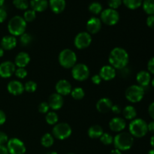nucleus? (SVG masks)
<instances>
[{"label": "nucleus", "instance_id": "1", "mask_svg": "<svg viewBox=\"0 0 154 154\" xmlns=\"http://www.w3.org/2000/svg\"><path fill=\"white\" fill-rule=\"evenodd\" d=\"M129 54L122 48H115L111 51L109 55V63L112 67L117 69H123L129 63Z\"/></svg>", "mask_w": 154, "mask_h": 154}, {"label": "nucleus", "instance_id": "2", "mask_svg": "<svg viewBox=\"0 0 154 154\" xmlns=\"http://www.w3.org/2000/svg\"><path fill=\"white\" fill-rule=\"evenodd\" d=\"M129 133L135 138H142L148 132L147 123L143 119L135 118L131 121L129 126Z\"/></svg>", "mask_w": 154, "mask_h": 154}, {"label": "nucleus", "instance_id": "3", "mask_svg": "<svg viewBox=\"0 0 154 154\" xmlns=\"http://www.w3.org/2000/svg\"><path fill=\"white\" fill-rule=\"evenodd\" d=\"M26 22L20 16H14L9 20L8 24V32L13 36L21 35L25 32Z\"/></svg>", "mask_w": 154, "mask_h": 154}, {"label": "nucleus", "instance_id": "4", "mask_svg": "<svg viewBox=\"0 0 154 154\" xmlns=\"http://www.w3.org/2000/svg\"><path fill=\"white\" fill-rule=\"evenodd\" d=\"M114 144L117 150H128L134 144L133 136L128 132H120L114 138Z\"/></svg>", "mask_w": 154, "mask_h": 154}, {"label": "nucleus", "instance_id": "5", "mask_svg": "<svg viewBox=\"0 0 154 154\" xmlns=\"http://www.w3.org/2000/svg\"><path fill=\"white\" fill-rule=\"evenodd\" d=\"M60 64L66 69L73 68L76 65L77 56L73 51L70 49H64L60 52L59 55Z\"/></svg>", "mask_w": 154, "mask_h": 154}, {"label": "nucleus", "instance_id": "6", "mask_svg": "<svg viewBox=\"0 0 154 154\" xmlns=\"http://www.w3.org/2000/svg\"><path fill=\"white\" fill-rule=\"evenodd\" d=\"M144 87L139 85H132L128 87L125 93L126 99L132 103L139 102L142 100L144 96Z\"/></svg>", "mask_w": 154, "mask_h": 154}, {"label": "nucleus", "instance_id": "7", "mask_svg": "<svg viewBox=\"0 0 154 154\" xmlns=\"http://www.w3.org/2000/svg\"><path fill=\"white\" fill-rule=\"evenodd\" d=\"M72 128L68 123H57L53 128V135L55 138L60 140H64L72 135Z\"/></svg>", "mask_w": 154, "mask_h": 154}, {"label": "nucleus", "instance_id": "8", "mask_svg": "<svg viewBox=\"0 0 154 154\" xmlns=\"http://www.w3.org/2000/svg\"><path fill=\"white\" fill-rule=\"evenodd\" d=\"M101 20L104 23L108 26H114L120 20V15L116 10L108 8L101 13Z\"/></svg>", "mask_w": 154, "mask_h": 154}, {"label": "nucleus", "instance_id": "9", "mask_svg": "<svg viewBox=\"0 0 154 154\" xmlns=\"http://www.w3.org/2000/svg\"><path fill=\"white\" fill-rule=\"evenodd\" d=\"M72 75L75 80L78 81H84L88 78L90 75V70L85 64L79 63L73 66Z\"/></svg>", "mask_w": 154, "mask_h": 154}, {"label": "nucleus", "instance_id": "10", "mask_svg": "<svg viewBox=\"0 0 154 154\" xmlns=\"http://www.w3.org/2000/svg\"><path fill=\"white\" fill-rule=\"evenodd\" d=\"M7 148L10 154H24L26 153V147L21 140L13 138L8 140Z\"/></svg>", "mask_w": 154, "mask_h": 154}, {"label": "nucleus", "instance_id": "11", "mask_svg": "<svg viewBox=\"0 0 154 154\" xmlns=\"http://www.w3.org/2000/svg\"><path fill=\"white\" fill-rule=\"evenodd\" d=\"M92 42V37L90 34L87 32H82L78 33L75 38V46L78 49H85L88 48Z\"/></svg>", "mask_w": 154, "mask_h": 154}, {"label": "nucleus", "instance_id": "12", "mask_svg": "<svg viewBox=\"0 0 154 154\" xmlns=\"http://www.w3.org/2000/svg\"><path fill=\"white\" fill-rule=\"evenodd\" d=\"M16 71V66L11 61L3 62L0 64V77L3 78H10Z\"/></svg>", "mask_w": 154, "mask_h": 154}, {"label": "nucleus", "instance_id": "13", "mask_svg": "<svg viewBox=\"0 0 154 154\" xmlns=\"http://www.w3.org/2000/svg\"><path fill=\"white\" fill-rule=\"evenodd\" d=\"M63 103H64V101H63V96L58 93H54L51 95L48 99V105L50 108L55 111L60 109L63 107Z\"/></svg>", "mask_w": 154, "mask_h": 154}, {"label": "nucleus", "instance_id": "14", "mask_svg": "<svg viewBox=\"0 0 154 154\" xmlns=\"http://www.w3.org/2000/svg\"><path fill=\"white\" fill-rule=\"evenodd\" d=\"M57 93L63 96H67L72 92V85L66 80H60L56 84Z\"/></svg>", "mask_w": 154, "mask_h": 154}, {"label": "nucleus", "instance_id": "15", "mask_svg": "<svg viewBox=\"0 0 154 154\" xmlns=\"http://www.w3.org/2000/svg\"><path fill=\"white\" fill-rule=\"evenodd\" d=\"M99 76L104 81H111L116 76V70L111 66H104L100 69Z\"/></svg>", "mask_w": 154, "mask_h": 154}, {"label": "nucleus", "instance_id": "16", "mask_svg": "<svg viewBox=\"0 0 154 154\" xmlns=\"http://www.w3.org/2000/svg\"><path fill=\"white\" fill-rule=\"evenodd\" d=\"M8 91L14 96H18L23 93L24 86L18 81H11L8 84Z\"/></svg>", "mask_w": 154, "mask_h": 154}, {"label": "nucleus", "instance_id": "17", "mask_svg": "<svg viewBox=\"0 0 154 154\" xmlns=\"http://www.w3.org/2000/svg\"><path fill=\"white\" fill-rule=\"evenodd\" d=\"M102 28V21L97 17H91L87 23V29L91 34H96Z\"/></svg>", "mask_w": 154, "mask_h": 154}, {"label": "nucleus", "instance_id": "18", "mask_svg": "<svg viewBox=\"0 0 154 154\" xmlns=\"http://www.w3.org/2000/svg\"><path fill=\"white\" fill-rule=\"evenodd\" d=\"M112 106V102L108 98H102V99H99L96 103V108H97L98 111L102 113V114H105V113L111 111Z\"/></svg>", "mask_w": 154, "mask_h": 154}, {"label": "nucleus", "instance_id": "19", "mask_svg": "<svg viewBox=\"0 0 154 154\" xmlns=\"http://www.w3.org/2000/svg\"><path fill=\"white\" fill-rule=\"evenodd\" d=\"M126 121L123 118L114 117L110 121L109 127L114 132H121L126 128Z\"/></svg>", "mask_w": 154, "mask_h": 154}, {"label": "nucleus", "instance_id": "20", "mask_svg": "<svg viewBox=\"0 0 154 154\" xmlns=\"http://www.w3.org/2000/svg\"><path fill=\"white\" fill-rule=\"evenodd\" d=\"M17 45V39L13 35H6L2 38L1 48L5 51L14 49Z\"/></svg>", "mask_w": 154, "mask_h": 154}, {"label": "nucleus", "instance_id": "21", "mask_svg": "<svg viewBox=\"0 0 154 154\" xmlns=\"http://www.w3.org/2000/svg\"><path fill=\"white\" fill-rule=\"evenodd\" d=\"M136 81L141 87H147L151 81L150 73H149L147 71H141L137 74Z\"/></svg>", "mask_w": 154, "mask_h": 154}, {"label": "nucleus", "instance_id": "22", "mask_svg": "<svg viewBox=\"0 0 154 154\" xmlns=\"http://www.w3.org/2000/svg\"><path fill=\"white\" fill-rule=\"evenodd\" d=\"M30 62V57L27 53L20 52L15 57L14 64L18 68H25Z\"/></svg>", "mask_w": 154, "mask_h": 154}, {"label": "nucleus", "instance_id": "23", "mask_svg": "<svg viewBox=\"0 0 154 154\" xmlns=\"http://www.w3.org/2000/svg\"><path fill=\"white\" fill-rule=\"evenodd\" d=\"M50 7L54 13L60 14L64 11L66 8L65 0H50Z\"/></svg>", "mask_w": 154, "mask_h": 154}, {"label": "nucleus", "instance_id": "24", "mask_svg": "<svg viewBox=\"0 0 154 154\" xmlns=\"http://www.w3.org/2000/svg\"><path fill=\"white\" fill-rule=\"evenodd\" d=\"M30 6L34 11L42 12L48 8V2L47 0H31Z\"/></svg>", "mask_w": 154, "mask_h": 154}, {"label": "nucleus", "instance_id": "25", "mask_svg": "<svg viewBox=\"0 0 154 154\" xmlns=\"http://www.w3.org/2000/svg\"><path fill=\"white\" fill-rule=\"evenodd\" d=\"M103 133V129L99 125H93L88 129V135L91 138H100Z\"/></svg>", "mask_w": 154, "mask_h": 154}, {"label": "nucleus", "instance_id": "26", "mask_svg": "<svg viewBox=\"0 0 154 154\" xmlns=\"http://www.w3.org/2000/svg\"><path fill=\"white\" fill-rule=\"evenodd\" d=\"M123 114L126 120H134L137 116V111L132 105H128L123 109Z\"/></svg>", "mask_w": 154, "mask_h": 154}, {"label": "nucleus", "instance_id": "27", "mask_svg": "<svg viewBox=\"0 0 154 154\" xmlns=\"http://www.w3.org/2000/svg\"><path fill=\"white\" fill-rule=\"evenodd\" d=\"M123 2L126 8L135 10L142 5L143 0H123Z\"/></svg>", "mask_w": 154, "mask_h": 154}, {"label": "nucleus", "instance_id": "28", "mask_svg": "<svg viewBox=\"0 0 154 154\" xmlns=\"http://www.w3.org/2000/svg\"><path fill=\"white\" fill-rule=\"evenodd\" d=\"M143 9L149 15H154V0H144Z\"/></svg>", "mask_w": 154, "mask_h": 154}, {"label": "nucleus", "instance_id": "29", "mask_svg": "<svg viewBox=\"0 0 154 154\" xmlns=\"http://www.w3.org/2000/svg\"><path fill=\"white\" fill-rule=\"evenodd\" d=\"M54 139L52 135L50 133H46L42 136L41 143L45 147H50L54 144Z\"/></svg>", "mask_w": 154, "mask_h": 154}, {"label": "nucleus", "instance_id": "30", "mask_svg": "<svg viewBox=\"0 0 154 154\" xmlns=\"http://www.w3.org/2000/svg\"><path fill=\"white\" fill-rule=\"evenodd\" d=\"M102 10V6L100 3L97 2H92L91 4L89 5V11L91 12L93 14H99L101 13Z\"/></svg>", "mask_w": 154, "mask_h": 154}, {"label": "nucleus", "instance_id": "31", "mask_svg": "<svg viewBox=\"0 0 154 154\" xmlns=\"http://www.w3.org/2000/svg\"><path fill=\"white\" fill-rule=\"evenodd\" d=\"M72 96L76 100H81L84 97V91L81 87H76L71 92Z\"/></svg>", "mask_w": 154, "mask_h": 154}, {"label": "nucleus", "instance_id": "32", "mask_svg": "<svg viewBox=\"0 0 154 154\" xmlns=\"http://www.w3.org/2000/svg\"><path fill=\"white\" fill-rule=\"evenodd\" d=\"M58 120L59 117L55 112H49L46 115V122L50 125H56Z\"/></svg>", "mask_w": 154, "mask_h": 154}, {"label": "nucleus", "instance_id": "33", "mask_svg": "<svg viewBox=\"0 0 154 154\" xmlns=\"http://www.w3.org/2000/svg\"><path fill=\"white\" fill-rule=\"evenodd\" d=\"M13 4L20 10H26L29 7L28 0H13Z\"/></svg>", "mask_w": 154, "mask_h": 154}, {"label": "nucleus", "instance_id": "34", "mask_svg": "<svg viewBox=\"0 0 154 154\" xmlns=\"http://www.w3.org/2000/svg\"><path fill=\"white\" fill-rule=\"evenodd\" d=\"M32 38L28 33H25L21 35L20 38V44L22 46H28L30 43L32 42Z\"/></svg>", "mask_w": 154, "mask_h": 154}, {"label": "nucleus", "instance_id": "35", "mask_svg": "<svg viewBox=\"0 0 154 154\" xmlns=\"http://www.w3.org/2000/svg\"><path fill=\"white\" fill-rule=\"evenodd\" d=\"M36 17L35 11L33 10H27L23 14V19L26 22H32Z\"/></svg>", "mask_w": 154, "mask_h": 154}, {"label": "nucleus", "instance_id": "36", "mask_svg": "<svg viewBox=\"0 0 154 154\" xmlns=\"http://www.w3.org/2000/svg\"><path fill=\"white\" fill-rule=\"evenodd\" d=\"M100 141L105 145H110L113 143L114 139H113V137L110 134L103 133L102 136L100 137Z\"/></svg>", "mask_w": 154, "mask_h": 154}, {"label": "nucleus", "instance_id": "37", "mask_svg": "<svg viewBox=\"0 0 154 154\" xmlns=\"http://www.w3.org/2000/svg\"><path fill=\"white\" fill-rule=\"evenodd\" d=\"M37 89V84L32 81H29L26 82L24 85V90L29 93H33Z\"/></svg>", "mask_w": 154, "mask_h": 154}, {"label": "nucleus", "instance_id": "38", "mask_svg": "<svg viewBox=\"0 0 154 154\" xmlns=\"http://www.w3.org/2000/svg\"><path fill=\"white\" fill-rule=\"evenodd\" d=\"M122 2H123V0H108V5L110 8L114 9V10L120 7Z\"/></svg>", "mask_w": 154, "mask_h": 154}, {"label": "nucleus", "instance_id": "39", "mask_svg": "<svg viewBox=\"0 0 154 154\" xmlns=\"http://www.w3.org/2000/svg\"><path fill=\"white\" fill-rule=\"evenodd\" d=\"M15 75L17 78L23 79V78H25L27 75V72L25 69V68H18L16 71H15Z\"/></svg>", "mask_w": 154, "mask_h": 154}, {"label": "nucleus", "instance_id": "40", "mask_svg": "<svg viewBox=\"0 0 154 154\" xmlns=\"http://www.w3.org/2000/svg\"><path fill=\"white\" fill-rule=\"evenodd\" d=\"M49 105H48V102H42L40 105H38V111L42 114H46L49 111Z\"/></svg>", "mask_w": 154, "mask_h": 154}, {"label": "nucleus", "instance_id": "41", "mask_svg": "<svg viewBox=\"0 0 154 154\" xmlns=\"http://www.w3.org/2000/svg\"><path fill=\"white\" fill-rule=\"evenodd\" d=\"M147 69H148L149 73L154 75V57L149 60L148 63H147Z\"/></svg>", "mask_w": 154, "mask_h": 154}, {"label": "nucleus", "instance_id": "42", "mask_svg": "<svg viewBox=\"0 0 154 154\" xmlns=\"http://www.w3.org/2000/svg\"><path fill=\"white\" fill-rule=\"evenodd\" d=\"M7 11L4 8H0V23H3L7 18Z\"/></svg>", "mask_w": 154, "mask_h": 154}, {"label": "nucleus", "instance_id": "43", "mask_svg": "<svg viewBox=\"0 0 154 154\" xmlns=\"http://www.w3.org/2000/svg\"><path fill=\"white\" fill-rule=\"evenodd\" d=\"M8 141V135L5 132L0 131V145H3L6 142Z\"/></svg>", "mask_w": 154, "mask_h": 154}, {"label": "nucleus", "instance_id": "44", "mask_svg": "<svg viewBox=\"0 0 154 154\" xmlns=\"http://www.w3.org/2000/svg\"><path fill=\"white\" fill-rule=\"evenodd\" d=\"M147 25L152 29H154V15H150L147 19Z\"/></svg>", "mask_w": 154, "mask_h": 154}, {"label": "nucleus", "instance_id": "45", "mask_svg": "<svg viewBox=\"0 0 154 154\" xmlns=\"http://www.w3.org/2000/svg\"><path fill=\"white\" fill-rule=\"evenodd\" d=\"M101 81H102V78L99 76V75H96L94 76H93V78H92V82L94 84H96V85L100 84Z\"/></svg>", "mask_w": 154, "mask_h": 154}, {"label": "nucleus", "instance_id": "46", "mask_svg": "<svg viewBox=\"0 0 154 154\" xmlns=\"http://www.w3.org/2000/svg\"><path fill=\"white\" fill-rule=\"evenodd\" d=\"M148 113L150 114V117L154 120V102H152L148 108Z\"/></svg>", "mask_w": 154, "mask_h": 154}, {"label": "nucleus", "instance_id": "47", "mask_svg": "<svg viewBox=\"0 0 154 154\" xmlns=\"http://www.w3.org/2000/svg\"><path fill=\"white\" fill-rule=\"evenodd\" d=\"M6 120V115L5 112L2 110H0V126L4 124Z\"/></svg>", "mask_w": 154, "mask_h": 154}, {"label": "nucleus", "instance_id": "48", "mask_svg": "<svg viewBox=\"0 0 154 154\" xmlns=\"http://www.w3.org/2000/svg\"><path fill=\"white\" fill-rule=\"evenodd\" d=\"M111 111H112L115 114H120V111H121V110H120V108L119 105H113L112 108H111Z\"/></svg>", "mask_w": 154, "mask_h": 154}, {"label": "nucleus", "instance_id": "49", "mask_svg": "<svg viewBox=\"0 0 154 154\" xmlns=\"http://www.w3.org/2000/svg\"><path fill=\"white\" fill-rule=\"evenodd\" d=\"M0 154H9L7 147L4 145H0Z\"/></svg>", "mask_w": 154, "mask_h": 154}, {"label": "nucleus", "instance_id": "50", "mask_svg": "<svg viewBox=\"0 0 154 154\" xmlns=\"http://www.w3.org/2000/svg\"><path fill=\"white\" fill-rule=\"evenodd\" d=\"M147 129H148L149 132L154 134V120L153 121L150 122L149 124H147Z\"/></svg>", "mask_w": 154, "mask_h": 154}, {"label": "nucleus", "instance_id": "51", "mask_svg": "<svg viewBox=\"0 0 154 154\" xmlns=\"http://www.w3.org/2000/svg\"><path fill=\"white\" fill-rule=\"evenodd\" d=\"M110 154H122V153L120 150H117V149H115V150H113Z\"/></svg>", "mask_w": 154, "mask_h": 154}, {"label": "nucleus", "instance_id": "52", "mask_svg": "<svg viewBox=\"0 0 154 154\" xmlns=\"http://www.w3.org/2000/svg\"><path fill=\"white\" fill-rule=\"evenodd\" d=\"M150 145H151L154 149V134L153 136L151 137V138H150Z\"/></svg>", "mask_w": 154, "mask_h": 154}, {"label": "nucleus", "instance_id": "53", "mask_svg": "<svg viewBox=\"0 0 154 154\" xmlns=\"http://www.w3.org/2000/svg\"><path fill=\"white\" fill-rule=\"evenodd\" d=\"M3 54H4V50L2 49V48L0 47V57H2L3 56Z\"/></svg>", "mask_w": 154, "mask_h": 154}, {"label": "nucleus", "instance_id": "54", "mask_svg": "<svg viewBox=\"0 0 154 154\" xmlns=\"http://www.w3.org/2000/svg\"><path fill=\"white\" fill-rule=\"evenodd\" d=\"M4 2H5V0H0V8L2 7Z\"/></svg>", "mask_w": 154, "mask_h": 154}, {"label": "nucleus", "instance_id": "55", "mask_svg": "<svg viewBox=\"0 0 154 154\" xmlns=\"http://www.w3.org/2000/svg\"><path fill=\"white\" fill-rule=\"evenodd\" d=\"M147 154H154V149H152V150H150V151L148 152V153Z\"/></svg>", "mask_w": 154, "mask_h": 154}, {"label": "nucleus", "instance_id": "56", "mask_svg": "<svg viewBox=\"0 0 154 154\" xmlns=\"http://www.w3.org/2000/svg\"><path fill=\"white\" fill-rule=\"evenodd\" d=\"M151 84H152V86H153V87H154V78H153V79L152 80V81H151Z\"/></svg>", "mask_w": 154, "mask_h": 154}, {"label": "nucleus", "instance_id": "57", "mask_svg": "<svg viewBox=\"0 0 154 154\" xmlns=\"http://www.w3.org/2000/svg\"><path fill=\"white\" fill-rule=\"evenodd\" d=\"M69 154H74V153H69Z\"/></svg>", "mask_w": 154, "mask_h": 154}]
</instances>
